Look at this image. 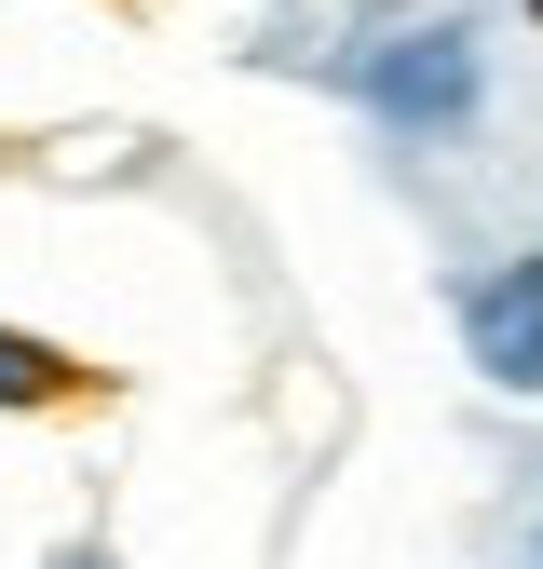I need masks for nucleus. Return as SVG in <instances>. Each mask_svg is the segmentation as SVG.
Returning <instances> with one entry per match:
<instances>
[{"label": "nucleus", "instance_id": "nucleus-3", "mask_svg": "<svg viewBox=\"0 0 543 569\" xmlns=\"http://www.w3.org/2000/svg\"><path fill=\"white\" fill-rule=\"evenodd\" d=\"M68 380H82V367H68L55 339H28V326H0V407H55Z\"/></svg>", "mask_w": 543, "mask_h": 569}, {"label": "nucleus", "instance_id": "nucleus-2", "mask_svg": "<svg viewBox=\"0 0 543 569\" xmlns=\"http://www.w3.org/2000/svg\"><path fill=\"white\" fill-rule=\"evenodd\" d=\"M462 352L490 393H543V244L530 258H490L462 284Z\"/></svg>", "mask_w": 543, "mask_h": 569}, {"label": "nucleus", "instance_id": "nucleus-4", "mask_svg": "<svg viewBox=\"0 0 543 569\" xmlns=\"http://www.w3.org/2000/svg\"><path fill=\"white\" fill-rule=\"evenodd\" d=\"M516 569H543V529H530V542H516Z\"/></svg>", "mask_w": 543, "mask_h": 569}, {"label": "nucleus", "instance_id": "nucleus-1", "mask_svg": "<svg viewBox=\"0 0 543 569\" xmlns=\"http://www.w3.org/2000/svg\"><path fill=\"white\" fill-rule=\"evenodd\" d=\"M367 109L394 122V136H448V122H475V96H490V54H475V28H381L367 41Z\"/></svg>", "mask_w": 543, "mask_h": 569}, {"label": "nucleus", "instance_id": "nucleus-5", "mask_svg": "<svg viewBox=\"0 0 543 569\" xmlns=\"http://www.w3.org/2000/svg\"><path fill=\"white\" fill-rule=\"evenodd\" d=\"M68 569H96V556H68Z\"/></svg>", "mask_w": 543, "mask_h": 569}]
</instances>
